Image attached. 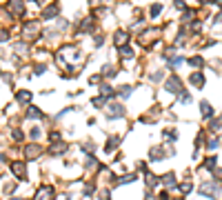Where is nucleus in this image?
Here are the masks:
<instances>
[{
  "instance_id": "nucleus-1",
  "label": "nucleus",
  "mask_w": 222,
  "mask_h": 200,
  "mask_svg": "<svg viewBox=\"0 0 222 200\" xmlns=\"http://www.w3.org/2000/svg\"><path fill=\"white\" fill-rule=\"evenodd\" d=\"M200 194H202V196H211V198H213V196H218V194H220V187H218L216 182H202V185H200Z\"/></svg>"
},
{
  "instance_id": "nucleus-2",
  "label": "nucleus",
  "mask_w": 222,
  "mask_h": 200,
  "mask_svg": "<svg viewBox=\"0 0 222 200\" xmlns=\"http://www.w3.org/2000/svg\"><path fill=\"white\" fill-rule=\"evenodd\" d=\"M164 89L171 91V93H180V91H182V82H180V78H178V76H171V78L166 80Z\"/></svg>"
},
{
  "instance_id": "nucleus-3",
  "label": "nucleus",
  "mask_w": 222,
  "mask_h": 200,
  "mask_svg": "<svg viewBox=\"0 0 222 200\" xmlns=\"http://www.w3.org/2000/svg\"><path fill=\"white\" fill-rule=\"evenodd\" d=\"M51 198H53V187H49V185L40 187V191L36 194V200H51Z\"/></svg>"
},
{
  "instance_id": "nucleus-4",
  "label": "nucleus",
  "mask_w": 222,
  "mask_h": 200,
  "mask_svg": "<svg viewBox=\"0 0 222 200\" xmlns=\"http://www.w3.org/2000/svg\"><path fill=\"white\" fill-rule=\"evenodd\" d=\"M107 116H109V118H122V116H124L122 104H111L109 111H107Z\"/></svg>"
},
{
  "instance_id": "nucleus-5",
  "label": "nucleus",
  "mask_w": 222,
  "mask_h": 200,
  "mask_svg": "<svg viewBox=\"0 0 222 200\" xmlns=\"http://www.w3.org/2000/svg\"><path fill=\"white\" fill-rule=\"evenodd\" d=\"M36 31H38V25H36V22H27V25H25V31H22V33H25V38H31Z\"/></svg>"
},
{
  "instance_id": "nucleus-6",
  "label": "nucleus",
  "mask_w": 222,
  "mask_h": 200,
  "mask_svg": "<svg viewBox=\"0 0 222 200\" xmlns=\"http://www.w3.org/2000/svg\"><path fill=\"white\" fill-rule=\"evenodd\" d=\"M162 185L164 187H175V174H171V171H169V174H164L162 176Z\"/></svg>"
},
{
  "instance_id": "nucleus-7",
  "label": "nucleus",
  "mask_w": 222,
  "mask_h": 200,
  "mask_svg": "<svg viewBox=\"0 0 222 200\" xmlns=\"http://www.w3.org/2000/svg\"><path fill=\"white\" fill-rule=\"evenodd\" d=\"M200 109H202V116H205V118H211V116H213V109H211V104L205 100V102H200Z\"/></svg>"
},
{
  "instance_id": "nucleus-8",
  "label": "nucleus",
  "mask_w": 222,
  "mask_h": 200,
  "mask_svg": "<svg viewBox=\"0 0 222 200\" xmlns=\"http://www.w3.org/2000/svg\"><path fill=\"white\" fill-rule=\"evenodd\" d=\"M191 84H196V87H202L205 84V78H202V73H191Z\"/></svg>"
},
{
  "instance_id": "nucleus-9",
  "label": "nucleus",
  "mask_w": 222,
  "mask_h": 200,
  "mask_svg": "<svg viewBox=\"0 0 222 200\" xmlns=\"http://www.w3.org/2000/svg\"><path fill=\"white\" fill-rule=\"evenodd\" d=\"M127 40H129V36H127L124 31H118V33H116V45H118V47L127 45Z\"/></svg>"
},
{
  "instance_id": "nucleus-10",
  "label": "nucleus",
  "mask_w": 222,
  "mask_h": 200,
  "mask_svg": "<svg viewBox=\"0 0 222 200\" xmlns=\"http://www.w3.org/2000/svg\"><path fill=\"white\" fill-rule=\"evenodd\" d=\"M16 100H18V102H29V100H31V93H29V91H18V93H16Z\"/></svg>"
},
{
  "instance_id": "nucleus-11",
  "label": "nucleus",
  "mask_w": 222,
  "mask_h": 200,
  "mask_svg": "<svg viewBox=\"0 0 222 200\" xmlns=\"http://www.w3.org/2000/svg\"><path fill=\"white\" fill-rule=\"evenodd\" d=\"M11 169H13V174H16V176H22V178H25V165H22V163H13V165H11Z\"/></svg>"
},
{
  "instance_id": "nucleus-12",
  "label": "nucleus",
  "mask_w": 222,
  "mask_h": 200,
  "mask_svg": "<svg viewBox=\"0 0 222 200\" xmlns=\"http://www.w3.org/2000/svg\"><path fill=\"white\" fill-rule=\"evenodd\" d=\"M38 154H40V147L38 145H29V147H27V158H33Z\"/></svg>"
},
{
  "instance_id": "nucleus-13",
  "label": "nucleus",
  "mask_w": 222,
  "mask_h": 200,
  "mask_svg": "<svg viewBox=\"0 0 222 200\" xmlns=\"http://www.w3.org/2000/svg\"><path fill=\"white\" fill-rule=\"evenodd\" d=\"M118 142H120V138H118V136H113V138L109 140V145L105 147V149H107V154H111V151H113V149L118 147Z\"/></svg>"
},
{
  "instance_id": "nucleus-14",
  "label": "nucleus",
  "mask_w": 222,
  "mask_h": 200,
  "mask_svg": "<svg viewBox=\"0 0 222 200\" xmlns=\"http://www.w3.org/2000/svg\"><path fill=\"white\" fill-rule=\"evenodd\" d=\"M49 151H51V154H64V151H67V145H62V142H58V145H56V147H51Z\"/></svg>"
},
{
  "instance_id": "nucleus-15",
  "label": "nucleus",
  "mask_w": 222,
  "mask_h": 200,
  "mask_svg": "<svg viewBox=\"0 0 222 200\" xmlns=\"http://www.w3.org/2000/svg\"><path fill=\"white\" fill-rule=\"evenodd\" d=\"M56 14H58V7H47V9H44V14H42V16H44V18H53Z\"/></svg>"
},
{
  "instance_id": "nucleus-16",
  "label": "nucleus",
  "mask_w": 222,
  "mask_h": 200,
  "mask_svg": "<svg viewBox=\"0 0 222 200\" xmlns=\"http://www.w3.org/2000/svg\"><path fill=\"white\" fill-rule=\"evenodd\" d=\"M118 93H120V96H122V98H127L129 93H131V87H129V84H122V87L118 89Z\"/></svg>"
},
{
  "instance_id": "nucleus-17",
  "label": "nucleus",
  "mask_w": 222,
  "mask_h": 200,
  "mask_svg": "<svg viewBox=\"0 0 222 200\" xmlns=\"http://www.w3.org/2000/svg\"><path fill=\"white\" fill-rule=\"evenodd\" d=\"M27 116H29V118H42V111H40V109H36V107H31Z\"/></svg>"
},
{
  "instance_id": "nucleus-18",
  "label": "nucleus",
  "mask_w": 222,
  "mask_h": 200,
  "mask_svg": "<svg viewBox=\"0 0 222 200\" xmlns=\"http://www.w3.org/2000/svg\"><path fill=\"white\" fill-rule=\"evenodd\" d=\"M211 129H220L222 127V116H218V118H213V120H211V125H209Z\"/></svg>"
},
{
  "instance_id": "nucleus-19",
  "label": "nucleus",
  "mask_w": 222,
  "mask_h": 200,
  "mask_svg": "<svg viewBox=\"0 0 222 200\" xmlns=\"http://www.w3.org/2000/svg\"><path fill=\"white\" fill-rule=\"evenodd\" d=\"M189 65L191 67H202V58L200 56H193V58H189Z\"/></svg>"
},
{
  "instance_id": "nucleus-20",
  "label": "nucleus",
  "mask_w": 222,
  "mask_h": 200,
  "mask_svg": "<svg viewBox=\"0 0 222 200\" xmlns=\"http://www.w3.org/2000/svg\"><path fill=\"white\" fill-rule=\"evenodd\" d=\"M162 156H164V154H162V149H158V147H153V149H151V158H153V160H158V158H162Z\"/></svg>"
},
{
  "instance_id": "nucleus-21",
  "label": "nucleus",
  "mask_w": 222,
  "mask_h": 200,
  "mask_svg": "<svg viewBox=\"0 0 222 200\" xmlns=\"http://www.w3.org/2000/svg\"><path fill=\"white\" fill-rule=\"evenodd\" d=\"M216 163H218L216 156H213V158H207V160H205V167H207V169H216Z\"/></svg>"
},
{
  "instance_id": "nucleus-22",
  "label": "nucleus",
  "mask_w": 222,
  "mask_h": 200,
  "mask_svg": "<svg viewBox=\"0 0 222 200\" xmlns=\"http://www.w3.org/2000/svg\"><path fill=\"white\" fill-rule=\"evenodd\" d=\"M120 53H122V58H131V56H133V51L129 49V47H122V51H120Z\"/></svg>"
},
{
  "instance_id": "nucleus-23",
  "label": "nucleus",
  "mask_w": 222,
  "mask_h": 200,
  "mask_svg": "<svg viewBox=\"0 0 222 200\" xmlns=\"http://www.w3.org/2000/svg\"><path fill=\"white\" fill-rule=\"evenodd\" d=\"M180 191H182V194H189V191H191V182H182V185H180Z\"/></svg>"
},
{
  "instance_id": "nucleus-24",
  "label": "nucleus",
  "mask_w": 222,
  "mask_h": 200,
  "mask_svg": "<svg viewBox=\"0 0 222 200\" xmlns=\"http://www.w3.org/2000/svg\"><path fill=\"white\" fill-rule=\"evenodd\" d=\"M155 182H158V180H155V176H151V174L147 176V187H153Z\"/></svg>"
},
{
  "instance_id": "nucleus-25",
  "label": "nucleus",
  "mask_w": 222,
  "mask_h": 200,
  "mask_svg": "<svg viewBox=\"0 0 222 200\" xmlns=\"http://www.w3.org/2000/svg\"><path fill=\"white\" fill-rule=\"evenodd\" d=\"M160 11H162V5H153L151 7V16H158Z\"/></svg>"
},
{
  "instance_id": "nucleus-26",
  "label": "nucleus",
  "mask_w": 222,
  "mask_h": 200,
  "mask_svg": "<svg viewBox=\"0 0 222 200\" xmlns=\"http://www.w3.org/2000/svg\"><path fill=\"white\" fill-rule=\"evenodd\" d=\"M218 145H220V142H218V138H213V140H209V145H207V147H209L211 151H213V149H216Z\"/></svg>"
},
{
  "instance_id": "nucleus-27",
  "label": "nucleus",
  "mask_w": 222,
  "mask_h": 200,
  "mask_svg": "<svg viewBox=\"0 0 222 200\" xmlns=\"http://www.w3.org/2000/svg\"><path fill=\"white\" fill-rule=\"evenodd\" d=\"M102 96H113V89L111 87H102Z\"/></svg>"
},
{
  "instance_id": "nucleus-28",
  "label": "nucleus",
  "mask_w": 222,
  "mask_h": 200,
  "mask_svg": "<svg viewBox=\"0 0 222 200\" xmlns=\"http://www.w3.org/2000/svg\"><path fill=\"white\" fill-rule=\"evenodd\" d=\"M96 163H98L96 158H89V160H87V167H89V169H94V167H96Z\"/></svg>"
},
{
  "instance_id": "nucleus-29",
  "label": "nucleus",
  "mask_w": 222,
  "mask_h": 200,
  "mask_svg": "<svg viewBox=\"0 0 222 200\" xmlns=\"http://www.w3.org/2000/svg\"><path fill=\"white\" fill-rule=\"evenodd\" d=\"M13 138H16V140H20V138H22V131H20V129H16V131H13Z\"/></svg>"
},
{
  "instance_id": "nucleus-30",
  "label": "nucleus",
  "mask_w": 222,
  "mask_h": 200,
  "mask_svg": "<svg viewBox=\"0 0 222 200\" xmlns=\"http://www.w3.org/2000/svg\"><path fill=\"white\" fill-rule=\"evenodd\" d=\"M180 100H182V102H189V100H191V96H189V93H182Z\"/></svg>"
},
{
  "instance_id": "nucleus-31",
  "label": "nucleus",
  "mask_w": 222,
  "mask_h": 200,
  "mask_svg": "<svg viewBox=\"0 0 222 200\" xmlns=\"http://www.w3.org/2000/svg\"><path fill=\"white\" fill-rule=\"evenodd\" d=\"M82 149H85V151H94V145H91V142H87V145H82Z\"/></svg>"
},
{
  "instance_id": "nucleus-32",
  "label": "nucleus",
  "mask_w": 222,
  "mask_h": 200,
  "mask_svg": "<svg viewBox=\"0 0 222 200\" xmlns=\"http://www.w3.org/2000/svg\"><path fill=\"white\" fill-rule=\"evenodd\" d=\"M51 140H60V133L58 131H51Z\"/></svg>"
},
{
  "instance_id": "nucleus-33",
  "label": "nucleus",
  "mask_w": 222,
  "mask_h": 200,
  "mask_svg": "<svg viewBox=\"0 0 222 200\" xmlns=\"http://www.w3.org/2000/svg\"><path fill=\"white\" fill-rule=\"evenodd\" d=\"M213 174H216V178H220V180H222V169H213Z\"/></svg>"
},
{
  "instance_id": "nucleus-34",
  "label": "nucleus",
  "mask_w": 222,
  "mask_h": 200,
  "mask_svg": "<svg viewBox=\"0 0 222 200\" xmlns=\"http://www.w3.org/2000/svg\"><path fill=\"white\" fill-rule=\"evenodd\" d=\"M0 40H7V31H0Z\"/></svg>"
},
{
  "instance_id": "nucleus-35",
  "label": "nucleus",
  "mask_w": 222,
  "mask_h": 200,
  "mask_svg": "<svg viewBox=\"0 0 222 200\" xmlns=\"http://www.w3.org/2000/svg\"><path fill=\"white\" fill-rule=\"evenodd\" d=\"M218 7H220V9H222V2H220V5H218Z\"/></svg>"
}]
</instances>
